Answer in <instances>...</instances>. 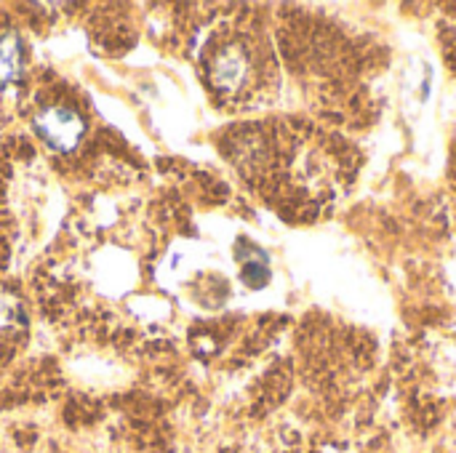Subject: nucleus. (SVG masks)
<instances>
[{"instance_id":"nucleus-2","label":"nucleus","mask_w":456,"mask_h":453,"mask_svg":"<svg viewBox=\"0 0 456 453\" xmlns=\"http://www.w3.org/2000/svg\"><path fill=\"white\" fill-rule=\"evenodd\" d=\"M251 69H254V64H251L248 51H243L240 45H227L216 53V59L211 64V80L216 88L235 93L251 80Z\"/></svg>"},{"instance_id":"nucleus-4","label":"nucleus","mask_w":456,"mask_h":453,"mask_svg":"<svg viewBox=\"0 0 456 453\" xmlns=\"http://www.w3.org/2000/svg\"><path fill=\"white\" fill-rule=\"evenodd\" d=\"M16 323V304L5 294H0V331L11 328Z\"/></svg>"},{"instance_id":"nucleus-1","label":"nucleus","mask_w":456,"mask_h":453,"mask_svg":"<svg viewBox=\"0 0 456 453\" xmlns=\"http://www.w3.org/2000/svg\"><path fill=\"white\" fill-rule=\"evenodd\" d=\"M40 136L56 150H72L83 136V120L69 107H48L37 117Z\"/></svg>"},{"instance_id":"nucleus-3","label":"nucleus","mask_w":456,"mask_h":453,"mask_svg":"<svg viewBox=\"0 0 456 453\" xmlns=\"http://www.w3.org/2000/svg\"><path fill=\"white\" fill-rule=\"evenodd\" d=\"M21 69V45L13 32L0 37V85H8L19 77Z\"/></svg>"}]
</instances>
